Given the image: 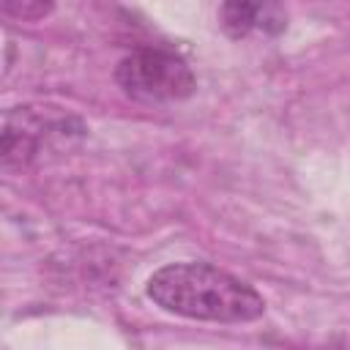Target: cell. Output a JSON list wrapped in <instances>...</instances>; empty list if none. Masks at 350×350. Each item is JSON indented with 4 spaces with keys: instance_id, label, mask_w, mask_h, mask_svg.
I'll list each match as a JSON object with an SVG mask.
<instances>
[{
    "instance_id": "3957f363",
    "label": "cell",
    "mask_w": 350,
    "mask_h": 350,
    "mask_svg": "<svg viewBox=\"0 0 350 350\" xmlns=\"http://www.w3.org/2000/svg\"><path fill=\"white\" fill-rule=\"evenodd\" d=\"M85 131H88L85 123L60 107H49V104L11 107L3 115V142H0L3 167L22 170L33 164L52 145L79 139L85 137Z\"/></svg>"
},
{
    "instance_id": "277c9868",
    "label": "cell",
    "mask_w": 350,
    "mask_h": 350,
    "mask_svg": "<svg viewBox=\"0 0 350 350\" xmlns=\"http://www.w3.org/2000/svg\"><path fill=\"white\" fill-rule=\"evenodd\" d=\"M219 22L230 38H246L252 33L276 36L287 27V14L276 3H243L230 0L219 5Z\"/></svg>"
},
{
    "instance_id": "5b68a950",
    "label": "cell",
    "mask_w": 350,
    "mask_h": 350,
    "mask_svg": "<svg viewBox=\"0 0 350 350\" xmlns=\"http://www.w3.org/2000/svg\"><path fill=\"white\" fill-rule=\"evenodd\" d=\"M52 3H41V0H3L0 11L3 16H11V19H19V22H36V19H44L46 14H52Z\"/></svg>"
},
{
    "instance_id": "6da1fadb",
    "label": "cell",
    "mask_w": 350,
    "mask_h": 350,
    "mask_svg": "<svg viewBox=\"0 0 350 350\" xmlns=\"http://www.w3.org/2000/svg\"><path fill=\"white\" fill-rule=\"evenodd\" d=\"M145 293L164 312L205 323H252L265 312V301L252 284L211 262L161 265Z\"/></svg>"
},
{
    "instance_id": "7a4b0ae2",
    "label": "cell",
    "mask_w": 350,
    "mask_h": 350,
    "mask_svg": "<svg viewBox=\"0 0 350 350\" xmlns=\"http://www.w3.org/2000/svg\"><path fill=\"white\" fill-rule=\"evenodd\" d=\"M115 82L129 98L145 104L183 101L197 88L191 66L175 49L156 44L134 46L123 55L115 66Z\"/></svg>"
}]
</instances>
